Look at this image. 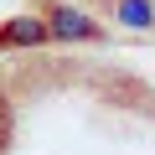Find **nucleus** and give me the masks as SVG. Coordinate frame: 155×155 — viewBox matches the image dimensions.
<instances>
[{
  "label": "nucleus",
  "instance_id": "f257e3e1",
  "mask_svg": "<svg viewBox=\"0 0 155 155\" xmlns=\"http://www.w3.org/2000/svg\"><path fill=\"white\" fill-rule=\"evenodd\" d=\"M104 26L93 21V16H83L78 5H52V16H47V36L52 41H93Z\"/></svg>",
  "mask_w": 155,
  "mask_h": 155
},
{
  "label": "nucleus",
  "instance_id": "f03ea898",
  "mask_svg": "<svg viewBox=\"0 0 155 155\" xmlns=\"http://www.w3.org/2000/svg\"><path fill=\"white\" fill-rule=\"evenodd\" d=\"M0 41H5V47H41V41H52V36H47V21H36V16H16V21H5Z\"/></svg>",
  "mask_w": 155,
  "mask_h": 155
},
{
  "label": "nucleus",
  "instance_id": "7ed1b4c3",
  "mask_svg": "<svg viewBox=\"0 0 155 155\" xmlns=\"http://www.w3.org/2000/svg\"><path fill=\"white\" fill-rule=\"evenodd\" d=\"M119 26L129 31H150L155 26V0H114V11H109Z\"/></svg>",
  "mask_w": 155,
  "mask_h": 155
}]
</instances>
